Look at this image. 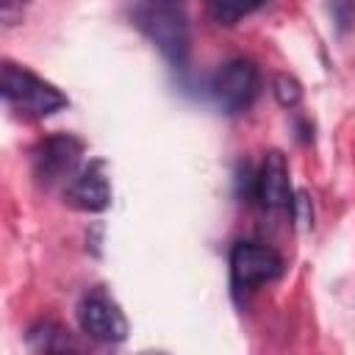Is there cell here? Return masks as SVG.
<instances>
[{
    "label": "cell",
    "mask_w": 355,
    "mask_h": 355,
    "mask_svg": "<svg viewBox=\"0 0 355 355\" xmlns=\"http://www.w3.org/2000/svg\"><path fill=\"white\" fill-rule=\"evenodd\" d=\"M133 19L139 25V31L161 50V55L180 67L189 55L191 47V31H189V19L186 14L172 6V3H161V0H147L144 6H139L133 11Z\"/></svg>",
    "instance_id": "obj_1"
},
{
    "label": "cell",
    "mask_w": 355,
    "mask_h": 355,
    "mask_svg": "<svg viewBox=\"0 0 355 355\" xmlns=\"http://www.w3.org/2000/svg\"><path fill=\"white\" fill-rule=\"evenodd\" d=\"M0 86H3L6 105L22 116H31V119H44L69 103L67 94L58 92L53 83H47L36 72L17 67L11 61L3 64V83Z\"/></svg>",
    "instance_id": "obj_2"
},
{
    "label": "cell",
    "mask_w": 355,
    "mask_h": 355,
    "mask_svg": "<svg viewBox=\"0 0 355 355\" xmlns=\"http://www.w3.org/2000/svg\"><path fill=\"white\" fill-rule=\"evenodd\" d=\"M80 155H83L80 139H75L69 133H53V136L42 139L33 150V175L44 186L69 183L80 172L78 169Z\"/></svg>",
    "instance_id": "obj_3"
},
{
    "label": "cell",
    "mask_w": 355,
    "mask_h": 355,
    "mask_svg": "<svg viewBox=\"0 0 355 355\" xmlns=\"http://www.w3.org/2000/svg\"><path fill=\"white\" fill-rule=\"evenodd\" d=\"M211 94L225 114L247 111L258 94V67L250 58L227 61L211 80Z\"/></svg>",
    "instance_id": "obj_4"
},
{
    "label": "cell",
    "mask_w": 355,
    "mask_h": 355,
    "mask_svg": "<svg viewBox=\"0 0 355 355\" xmlns=\"http://www.w3.org/2000/svg\"><path fill=\"white\" fill-rule=\"evenodd\" d=\"M283 275V258L258 241H239L230 250V280L239 291H250L261 283L277 280Z\"/></svg>",
    "instance_id": "obj_5"
},
{
    "label": "cell",
    "mask_w": 355,
    "mask_h": 355,
    "mask_svg": "<svg viewBox=\"0 0 355 355\" xmlns=\"http://www.w3.org/2000/svg\"><path fill=\"white\" fill-rule=\"evenodd\" d=\"M78 322L89 338L122 341L128 336V322L114 297L105 288H89L78 302Z\"/></svg>",
    "instance_id": "obj_6"
},
{
    "label": "cell",
    "mask_w": 355,
    "mask_h": 355,
    "mask_svg": "<svg viewBox=\"0 0 355 355\" xmlns=\"http://www.w3.org/2000/svg\"><path fill=\"white\" fill-rule=\"evenodd\" d=\"M67 202L72 208L80 211H105L111 205V183L105 175V164L103 161H92L89 166H83L64 191Z\"/></svg>",
    "instance_id": "obj_7"
},
{
    "label": "cell",
    "mask_w": 355,
    "mask_h": 355,
    "mask_svg": "<svg viewBox=\"0 0 355 355\" xmlns=\"http://www.w3.org/2000/svg\"><path fill=\"white\" fill-rule=\"evenodd\" d=\"M255 197L263 208L275 211L291 202V180H288V164L280 150L266 153L261 172L255 178Z\"/></svg>",
    "instance_id": "obj_8"
},
{
    "label": "cell",
    "mask_w": 355,
    "mask_h": 355,
    "mask_svg": "<svg viewBox=\"0 0 355 355\" xmlns=\"http://www.w3.org/2000/svg\"><path fill=\"white\" fill-rule=\"evenodd\" d=\"M28 344L36 352H67V349H78V344L72 341L69 330H64L58 322L42 319L28 330Z\"/></svg>",
    "instance_id": "obj_9"
},
{
    "label": "cell",
    "mask_w": 355,
    "mask_h": 355,
    "mask_svg": "<svg viewBox=\"0 0 355 355\" xmlns=\"http://www.w3.org/2000/svg\"><path fill=\"white\" fill-rule=\"evenodd\" d=\"M263 3L266 0H208V14L216 25H236Z\"/></svg>",
    "instance_id": "obj_10"
},
{
    "label": "cell",
    "mask_w": 355,
    "mask_h": 355,
    "mask_svg": "<svg viewBox=\"0 0 355 355\" xmlns=\"http://www.w3.org/2000/svg\"><path fill=\"white\" fill-rule=\"evenodd\" d=\"M272 94H275V100H277L283 108H294V105L302 100V86H300V80L291 78V75H275V80H272Z\"/></svg>",
    "instance_id": "obj_11"
},
{
    "label": "cell",
    "mask_w": 355,
    "mask_h": 355,
    "mask_svg": "<svg viewBox=\"0 0 355 355\" xmlns=\"http://www.w3.org/2000/svg\"><path fill=\"white\" fill-rule=\"evenodd\" d=\"M330 8H333V17H336V22H338L341 31H347V28L355 25V0H333Z\"/></svg>",
    "instance_id": "obj_12"
},
{
    "label": "cell",
    "mask_w": 355,
    "mask_h": 355,
    "mask_svg": "<svg viewBox=\"0 0 355 355\" xmlns=\"http://www.w3.org/2000/svg\"><path fill=\"white\" fill-rule=\"evenodd\" d=\"M31 0H0V14H3V25L6 28H11V25H17V19L22 17V11H25V6H28Z\"/></svg>",
    "instance_id": "obj_13"
},
{
    "label": "cell",
    "mask_w": 355,
    "mask_h": 355,
    "mask_svg": "<svg viewBox=\"0 0 355 355\" xmlns=\"http://www.w3.org/2000/svg\"><path fill=\"white\" fill-rule=\"evenodd\" d=\"M161 3H172V0H161Z\"/></svg>",
    "instance_id": "obj_14"
}]
</instances>
